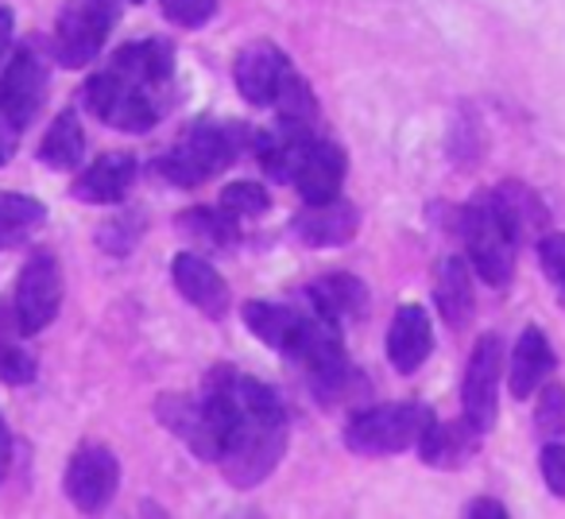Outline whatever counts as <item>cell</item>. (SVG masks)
Masks as SVG:
<instances>
[{
  "label": "cell",
  "instance_id": "23",
  "mask_svg": "<svg viewBox=\"0 0 565 519\" xmlns=\"http://www.w3.org/2000/svg\"><path fill=\"white\" fill-rule=\"evenodd\" d=\"M24 326H20V315L12 303H0V380L12 388L20 384H32L35 372H40V364H35V357L28 353L24 346Z\"/></svg>",
  "mask_w": 565,
  "mask_h": 519
},
{
  "label": "cell",
  "instance_id": "32",
  "mask_svg": "<svg viewBox=\"0 0 565 519\" xmlns=\"http://www.w3.org/2000/svg\"><path fill=\"white\" fill-rule=\"evenodd\" d=\"M534 431L546 442L565 438V384H546L534 407Z\"/></svg>",
  "mask_w": 565,
  "mask_h": 519
},
{
  "label": "cell",
  "instance_id": "14",
  "mask_svg": "<svg viewBox=\"0 0 565 519\" xmlns=\"http://www.w3.org/2000/svg\"><path fill=\"white\" fill-rule=\"evenodd\" d=\"M434 349V326L430 315L423 307H399L392 318V330H387V361H392L395 372L411 377V372L423 369V361Z\"/></svg>",
  "mask_w": 565,
  "mask_h": 519
},
{
  "label": "cell",
  "instance_id": "3",
  "mask_svg": "<svg viewBox=\"0 0 565 519\" xmlns=\"http://www.w3.org/2000/svg\"><path fill=\"white\" fill-rule=\"evenodd\" d=\"M461 233H465V248H469L472 272H477L488 287H508L511 276H515L519 241L492 194H477L469 205H465Z\"/></svg>",
  "mask_w": 565,
  "mask_h": 519
},
{
  "label": "cell",
  "instance_id": "10",
  "mask_svg": "<svg viewBox=\"0 0 565 519\" xmlns=\"http://www.w3.org/2000/svg\"><path fill=\"white\" fill-rule=\"evenodd\" d=\"M500 361H503V341L500 333H484L477 341L465 369L461 384V407L477 431H492L495 411H500Z\"/></svg>",
  "mask_w": 565,
  "mask_h": 519
},
{
  "label": "cell",
  "instance_id": "8",
  "mask_svg": "<svg viewBox=\"0 0 565 519\" xmlns=\"http://www.w3.org/2000/svg\"><path fill=\"white\" fill-rule=\"evenodd\" d=\"M12 307H17L24 333H40L55 322L58 307H63V276H58V260L47 248L32 252L28 264L20 268Z\"/></svg>",
  "mask_w": 565,
  "mask_h": 519
},
{
  "label": "cell",
  "instance_id": "39",
  "mask_svg": "<svg viewBox=\"0 0 565 519\" xmlns=\"http://www.w3.org/2000/svg\"><path fill=\"white\" fill-rule=\"evenodd\" d=\"M128 4H140V0H128Z\"/></svg>",
  "mask_w": 565,
  "mask_h": 519
},
{
  "label": "cell",
  "instance_id": "40",
  "mask_svg": "<svg viewBox=\"0 0 565 519\" xmlns=\"http://www.w3.org/2000/svg\"><path fill=\"white\" fill-rule=\"evenodd\" d=\"M0 163H4V159H0Z\"/></svg>",
  "mask_w": 565,
  "mask_h": 519
},
{
  "label": "cell",
  "instance_id": "38",
  "mask_svg": "<svg viewBox=\"0 0 565 519\" xmlns=\"http://www.w3.org/2000/svg\"><path fill=\"white\" fill-rule=\"evenodd\" d=\"M12 43V12L0 4V59H4V51H9Z\"/></svg>",
  "mask_w": 565,
  "mask_h": 519
},
{
  "label": "cell",
  "instance_id": "25",
  "mask_svg": "<svg viewBox=\"0 0 565 519\" xmlns=\"http://www.w3.org/2000/svg\"><path fill=\"white\" fill-rule=\"evenodd\" d=\"M82 151H86V133H82L78 113H58L40 140V159L47 167H55V171H74L82 163Z\"/></svg>",
  "mask_w": 565,
  "mask_h": 519
},
{
  "label": "cell",
  "instance_id": "35",
  "mask_svg": "<svg viewBox=\"0 0 565 519\" xmlns=\"http://www.w3.org/2000/svg\"><path fill=\"white\" fill-rule=\"evenodd\" d=\"M539 465H542V480H546V488L565 500V442L562 438L546 442V446H542Z\"/></svg>",
  "mask_w": 565,
  "mask_h": 519
},
{
  "label": "cell",
  "instance_id": "13",
  "mask_svg": "<svg viewBox=\"0 0 565 519\" xmlns=\"http://www.w3.org/2000/svg\"><path fill=\"white\" fill-rule=\"evenodd\" d=\"M171 272H174V287H179V295L190 307H198L205 318H225L228 284L221 279V272L213 268L210 260H202L198 252H179Z\"/></svg>",
  "mask_w": 565,
  "mask_h": 519
},
{
  "label": "cell",
  "instance_id": "34",
  "mask_svg": "<svg viewBox=\"0 0 565 519\" xmlns=\"http://www.w3.org/2000/svg\"><path fill=\"white\" fill-rule=\"evenodd\" d=\"M539 260H542V272L546 279L554 284L557 299L565 303V233H546L539 241Z\"/></svg>",
  "mask_w": 565,
  "mask_h": 519
},
{
  "label": "cell",
  "instance_id": "28",
  "mask_svg": "<svg viewBox=\"0 0 565 519\" xmlns=\"http://www.w3.org/2000/svg\"><path fill=\"white\" fill-rule=\"evenodd\" d=\"M275 109H279L282 128H299V133H310V125H315V117H318L315 94H310V86L295 71L282 78L279 94H275Z\"/></svg>",
  "mask_w": 565,
  "mask_h": 519
},
{
  "label": "cell",
  "instance_id": "11",
  "mask_svg": "<svg viewBox=\"0 0 565 519\" xmlns=\"http://www.w3.org/2000/svg\"><path fill=\"white\" fill-rule=\"evenodd\" d=\"M291 74V63L275 47L271 40H256L236 55L233 63V82L241 89V97L256 109H267L275 105V94H279L282 78Z\"/></svg>",
  "mask_w": 565,
  "mask_h": 519
},
{
  "label": "cell",
  "instance_id": "18",
  "mask_svg": "<svg viewBox=\"0 0 565 519\" xmlns=\"http://www.w3.org/2000/svg\"><path fill=\"white\" fill-rule=\"evenodd\" d=\"M109 71H117L120 78L136 82L140 89L156 94L171 82L174 74V47L167 40H140V43H128V47L117 51Z\"/></svg>",
  "mask_w": 565,
  "mask_h": 519
},
{
  "label": "cell",
  "instance_id": "6",
  "mask_svg": "<svg viewBox=\"0 0 565 519\" xmlns=\"http://www.w3.org/2000/svg\"><path fill=\"white\" fill-rule=\"evenodd\" d=\"M120 0H66L55 24V51L66 71H82L97 59L117 28Z\"/></svg>",
  "mask_w": 565,
  "mask_h": 519
},
{
  "label": "cell",
  "instance_id": "22",
  "mask_svg": "<svg viewBox=\"0 0 565 519\" xmlns=\"http://www.w3.org/2000/svg\"><path fill=\"white\" fill-rule=\"evenodd\" d=\"M550 372H554V349L539 326H526L515 341V353H511V395L526 400L531 392H539Z\"/></svg>",
  "mask_w": 565,
  "mask_h": 519
},
{
  "label": "cell",
  "instance_id": "4",
  "mask_svg": "<svg viewBox=\"0 0 565 519\" xmlns=\"http://www.w3.org/2000/svg\"><path fill=\"white\" fill-rule=\"evenodd\" d=\"M430 407L423 403H380L345 423V446L361 457H392L403 449L418 446L426 423H430Z\"/></svg>",
  "mask_w": 565,
  "mask_h": 519
},
{
  "label": "cell",
  "instance_id": "5",
  "mask_svg": "<svg viewBox=\"0 0 565 519\" xmlns=\"http://www.w3.org/2000/svg\"><path fill=\"white\" fill-rule=\"evenodd\" d=\"M236 159V144L225 128L194 125L186 136L171 144V151L156 159V171L167 174L174 187H202L213 174H221Z\"/></svg>",
  "mask_w": 565,
  "mask_h": 519
},
{
  "label": "cell",
  "instance_id": "29",
  "mask_svg": "<svg viewBox=\"0 0 565 519\" xmlns=\"http://www.w3.org/2000/svg\"><path fill=\"white\" fill-rule=\"evenodd\" d=\"M174 225H179L182 233L194 236L198 244H210V248H225V244L236 241V218L221 210V205H217V210L179 213V221H174Z\"/></svg>",
  "mask_w": 565,
  "mask_h": 519
},
{
  "label": "cell",
  "instance_id": "20",
  "mask_svg": "<svg viewBox=\"0 0 565 519\" xmlns=\"http://www.w3.org/2000/svg\"><path fill=\"white\" fill-rule=\"evenodd\" d=\"M156 415L163 419L167 431H174L198 457L213 462L217 457V434H213V423L205 415V403L202 400H186V395H163L156 403Z\"/></svg>",
  "mask_w": 565,
  "mask_h": 519
},
{
  "label": "cell",
  "instance_id": "7",
  "mask_svg": "<svg viewBox=\"0 0 565 519\" xmlns=\"http://www.w3.org/2000/svg\"><path fill=\"white\" fill-rule=\"evenodd\" d=\"M86 105L102 125L117 128V133H148L159 120L156 94L120 78L117 71H102L86 82Z\"/></svg>",
  "mask_w": 565,
  "mask_h": 519
},
{
  "label": "cell",
  "instance_id": "15",
  "mask_svg": "<svg viewBox=\"0 0 565 519\" xmlns=\"http://www.w3.org/2000/svg\"><path fill=\"white\" fill-rule=\"evenodd\" d=\"M480 434L469 419H454V423H441V419H430L418 438V454H423L426 465L434 469H461L477 457L480 449Z\"/></svg>",
  "mask_w": 565,
  "mask_h": 519
},
{
  "label": "cell",
  "instance_id": "37",
  "mask_svg": "<svg viewBox=\"0 0 565 519\" xmlns=\"http://www.w3.org/2000/svg\"><path fill=\"white\" fill-rule=\"evenodd\" d=\"M9 462H12V438H9V423L0 415V485L9 477Z\"/></svg>",
  "mask_w": 565,
  "mask_h": 519
},
{
  "label": "cell",
  "instance_id": "12",
  "mask_svg": "<svg viewBox=\"0 0 565 519\" xmlns=\"http://www.w3.org/2000/svg\"><path fill=\"white\" fill-rule=\"evenodd\" d=\"M295 236L310 248H341L356 236L361 229V213L345 198H330V202H307V210L291 221Z\"/></svg>",
  "mask_w": 565,
  "mask_h": 519
},
{
  "label": "cell",
  "instance_id": "21",
  "mask_svg": "<svg viewBox=\"0 0 565 519\" xmlns=\"http://www.w3.org/2000/svg\"><path fill=\"white\" fill-rule=\"evenodd\" d=\"M302 322H307V310H295V307H287V303H267V299L244 303V326H248L264 346L279 349V353H291L302 333Z\"/></svg>",
  "mask_w": 565,
  "mask_h": 519
},
{
  "label": "cell",
  "instance_id": "16",
  "mask_svg": "<svg viewBox=\"0 0 565 519\" xmlns=\"http://www.w3.org/2000/svg\"><path fill=\"white\" fill-rule=\"evenodd\" d=\"M345 151L333 140H310L307 156H302L299 171H295V187H299L302 202H330L341 194L345 182Z\"/></svg>",
  "mask_w": 565,
  "mask_h": 519
},
{
  "label": "cell",
  "instance_id": "27",
  "mask_svg": "<svg viewBox=\"0 0 565 519\" xmlns=\"http://www.w3.org/2000/svg\"><path fill=\"white\" fill-rule=\"evenodd\" d=\"M310 303L333 322H349V318H361L369 307V287L353 276H326L310 287Z\"/></svg>",
  "mask_w": 565,
  "mask_h": 519
},
{
  "label": "cell",
  "instance_id": "9",
  "mask_svg": "<svg viewBox=\"0 0 565 519\" xmlns=\"http://www.w3.org/2000/svg\"><path fill=\"white\" fill-rule=\"evenodd\" d=\"M117 485H120V462L109 446L86 442V446L74 449L71 465H66V477H63V488L74 508L86 511V516L109 508V500L117 496Z\"/></svg>",
  "mask_w": 565,
  "mask_h": 519
},
{
  "label": "cell",
  "instance_id": "36",
  "mask_svg": "<svg viewBox=\"0 0 565 519\" xmlns=\"http://www.w3.org/2000/svg\"><path fill=\"white\" fill-rule=\"evenodd\" d=\"M465 516H472V519H503V516H508V508H503L500 500H488V496H480V500L465 504Z\"/></svg>",
  "mask_w": 565,
  "mask_h": 519
},
{
  "label": "cell",
  "instance_id": "33",
  "mask_svg": "<svg viewBox=\"0 0 565 519\" xmlns=\"http://www.w3.org/2000/svg\"><path fill=\"white\" fill-rule=\"evenodd\" d=\"M159 9L179 28H205L217 12V0H159Z\"/></svg>",
  "mask_w": 565,
  "mask_h": 519
},
{
  "label": "cell",
  "instance_id": "24",
  "mask_svg": "<svg viewBox=\"0 0 565 519\" xmlns=\"http://www.w3.org/2000/svg\"><path fill=\"white\" fill-rule=\"evenodd\" d=\"M492 198L503 210V218H508L515 241H526V236L542 241V233H546V205H542V198L534 190H526L523 182H503L500 190H492Z\"/></svg>",
  "mask_w": 565,
  "mask_h": 519
},
{
  "label": "cell",
  "instance_id": "19",
  "mask_svg": "<svg viewBox=\"0 0 565 519\" xmlns=\"http://www.w3.org/2000/svg\"><path fill=\"white\" fill-rule=\"evenodd\" d=\"M434 303L446 326L465 330L477 315V295H472V264L461 256H449L434 272Z\"/></svg>",
  "mask_w": 565,
  "mask_h": 519
},
{
  "label": "cell",
  "instance_id": "30",
  "mask_svg": "<svg viewBox=\"0 0 565 519\" xmlns=\"http://www.w3.org/2000/svg\"><path fill=\"white\" fill-rule=\"evenodd\" d=\"M143 229H148L143 213L140 210H125V213H117V218L105 221L102 233H97V244H102L109 256H128V252L140 244Z\"/></svg>",
  "mask_w": 565,
  "mask_h": 519
},
{
  "label": "cell",
  "instance_id": "1",
  "mask_svg": "<svg viewBox=\"0 0 565 519\" xmlns=\"http://www.w3.org/2000/svg\"><path fill=\"white\" fill-rule=\"evenodd\" d=\"M205 415L217 434L221 477L233 488H256L287 454V411L279 395L256 377L221 369L205 384Z\"/></svg>",
  "mask_w": 565,
  "mask_h": 519
},
{
  "label": "cell",
  "instance_id": "26",
  "mask_svg": "<svg viewBox=\"0 0 565 519\" xmlns=\"http://www.w3.org/2000/svg\"><path fill=\"white\" fill-rule=\"evenodd\" d=\"M43 225H47V205L40 198L17 194V190L0 194V248H20Z\"/></svg>",
  "mask_w": 565,
  "mask_h": 519
},
{
  "label": "cell",
  "instance_id": "31",
  "mask_svg": "<svg viewBox=\"0 0 565 519\" xmlns=\"http://www.w3.org/2000/svg\"><path fill=\"white\" fill-rule=\"evenodd\" d=\"M221 210L233 213V218H264L267 210H271V198H267V190L259 187V182H228L225 190H221Z\"/></svg>",
  "mask_w": 565,
  "mask_h": 519
},
{
  "label": "cell",
  "instance_id": "17",
  "mask_svg": "<svg viewBox=\"0 0 565 519\" xmlns=\"http://www.w3.org/2000/svg\"><path fill=\"white\" fill-rule=\"evenodd\" d=\"M132 182H136V159L113 151V156H102L74 179L71 194L86 205H117L128 198Z\"/></svg>",
  "mask_w": 565,
  "mask_h": 519
},
{
  "label": "cell",
  "instance_id": "2",
  "mask_svg": "<svg viewBox=\"0 0 565 519\" xmlns=\"http://www.w3.org/2000/svg\"><path fill=\"white\" fill-rule=\"evenodd\" d=\"M47 55L35 43H24L9 59L0 74V159H12L20 144V133L35 120V113L47 102Z\"/></svg>",
  "mask_w": 565,
  "mask_h": 519
}]
</instances>
